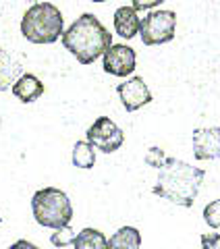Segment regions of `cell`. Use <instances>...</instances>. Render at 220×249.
<instances>
[{"label":"cell","mask_w":220,"mask_h":249,"mask_svg":"<svg viewBox=\"0 0 220 249\" xmlns=\"http://www.w3.org/2000/svg\"><path fill=\"white\" fill-rule=\"evenodd\" d=\"M203 177L206 173L198 166H191L177 158H164L162 166L158 168V181H156L152 193L177 206L191 208L203 183Z\"/></svg>","instance_id":"cell-1"},{"label":"cell","mask_w":220,"mask_h":249,"mask_svg":"<svg viewBox=\"0 0 220 249\" xmlns=\"http://www.w3.org/2000/svg\"><path fill=\"white\" fill-rule=\"evenodd\" d=\"M60 40L81 65H92L112 46V34L102 25L96 15L83 13L71 23L67 31H62Z\"/></svg>","instance_id":"cell-2"},{"label":"cell","mask_w":220,"mask_h":249,"mask_svg":"<svg viewBox=\"0 0 220 249\" xmlns=\"http://www.w3.org/2000/svg\"><path fill=\"white\" fill-rule=\"evenodd\" d=\"M65 31V17L52 2H36L21 19V34L31 44H54Z\"/></svg>","instance_id":"cell-3"},{"label":"cell","mask_w":220,"mask_h":249,"mask_svg":"<svg viewBox=\"0 0 220 249\" xmlns=\"http://www.w3.org/2000/svg\"><path fill=\"white\" fill-rule=\"evenodd\" d=\"M31 212L40 227L46 229H62L73 220V206L65 191L58 187H44L36 191L31 197Z\"/></svg>","instance_id":"cell-4"},{"label":"cell","mask_w":220,"mask_h":249,"mask_svg":"<svg viewBox=\"0 0 220 249\" xmlns=\"http://www.w3.org/2000/svg\"><path fill=\"white\" fill-rule=\"evenodd\" d=\"M177 15L172 11H150L139 19V36L146 46L168 44L175 37Z\"/></svg>","instance_id":"cell-5"},{"label":"cell","mask_w":220,"mask_h":249,"mask_svg":"<svg viewBox=\"0 0 220 249\" xmlns=\"http://www.w3.org/2000/svg\"><path fill=\"white\" fill-rule=\"evenodd\" d=\"M85 142H88L93 150H100L102 154H112L116 152L125 142V133L121 127L108 116H98L93 124L85 133Z\"/></svg>","instance_id":"cell-6"},{"label":"cell","mask_w":220,"mask_h":249,"mask_svg":"<svg viewBox=\"0 0 220 249\" xmlns=\"http://www.w3.org/2000/svg\"><path fill=\"white\" fill-rule=\"evenodd\" d=\"M135 50L127 44H112L102 54V65L108 75L114 77H129L135 71Z\"/></svg>","instance_id":"cell-7"},{"label":"cell","mask_w":220,"mask_h":249,"mask_svg":"<svg viewBox=\"0 0 220 249\" xmlns=\"http://www.w3.org/2000/svg\"><path fill=\"white\" fill-rule=\"evenodd\" d=\"M116 93H119L127 112H135L141 106L152 102V91L144 81V77H131L125 83H119L116 85Z\"/></svg>","instance_id":"cell-8"},{"label":"cell","mask_w":220,"mask_h":249,"mask_svg":"<svg viewBox=\"0 0 220 249\" xmlns=\"http://www.w3.org/2000/svg\"><path fill=\"white\" fill-rule=\"evenodd\" d=\"M193 156L198 160L220 158V127L193 131Z\"/></svg>","instance_id":"cell-9"},{"label":"cell","mask_w":220,"mask_h":249,"mask_svg":"<svg viewBox=\"0 0 220 249\" xmlns=\"http://www.w3.org/2000/svg\"><path fill=\"white\" fill-rule=\"evenodd\" d=\"M13 96L23 104H31L44 93V83L31 73H23L17 81L13 83Z\"/></svg>","instance_id":"cell-10"},{"label":"cell","mask_w":220,"mask_h":249,"mask_svg":"<svg viewBox=\"0 0 220 249\" xmlns=\"http://www.w3.org/2000/svg\"><path fill=\"white\" fill-rule=\"evenodd\" d=\"M114 31L125 40H133L139 34V17L133 6H121L114 11Z\"/></svg>","instance_id":"cell-11"},{"label":"cell","mask_w":220,"mask_h":249,"mask_svg":"<svg viewBox=\"0 0 220 249\" xmlns=\"http://www.w3.org/2000/svg\"><path fill=\"white\" fill-rule=\"evenodd\" d=\"M23 75L21 62L9 54L6 50L0 48V91L13 88V83Z\"/></svg>","instance_id":"cell-12"},{"label":"cell","mask_w":220,"mask_h":249,"mask_svg":"<svg viewBox=\"0 0 220 249\" xmlns=\"http://www.w3.org/2000/svg\"><path fill=\"white\" fill-rule=\"evenodd\" d=\"M141 247V232L135 227H123L106 239V249H139Z\"/></svg>","instance_id":"cell-13"},{"label":"cell","mask_w":220,"mask_h":249,"mask_svg":"<svg viewBox=\"0 0 220 249\" xmlns=\"http://www.w3.org/2000/svg\"><path fill=\"white\" fill-rule=\"evenodd\" d=\"M71 245L75 249H106V237L98 229H83L75 235Z\"/></svg>","instance_id":"cell-14"},{"label":"cell","mask_w":220,"mask_h":249,"mask_svg":"<svg viewBox=\"0 0 220 249\" xmlns=\"http://www.w3.org/2000/svg\"><path fill=\"white\" fill-rule=\"evenodd\" d=\"M71 160H73V166L77 168H93L96 164V150L88 143V142H77L73 145V156H71Z\"/></svg>","instance_id":"cell-15"},{"label":"cell","mask_w":220,"mask_h":249,"mask_svg":"<svg viewBox=\"0 0 220 249\" xmlns=\"http://www.w3.org/2000/svg\"><path fill=\"white\" fill-rule=\"evenodd\" d=\"M73 239H75V232H73V229H71V224H69V227L56 229L52 232V235H50V243L54 247H67V245L73 243Z\"/></svg>","instance_id":"cell-16"},{"label":"cell","mask_w":220,"mask_h":249,"mask_svg":"<svg viewBox=\"0 0 220 249\" xmlns=\"http://www.w3.org/2000/svg\"><path fill=\"white\" fill-rule=\"evenodd\" d=\"M203 220L210 229H220V199H214L203 208Z\"/></svg>","instance_id":"cell-17"},{"label":"cell","mask_w":220,"mask_h":249,"mask_svg":"<svg viewBox=\"0 0 220 249\" xmlns=\"http://www.w3.org/2000/svg\"><path fill=\"white\" fill-rule=\"evenodd\" d=\"M164 158H166V156H164V152L160 150V147H156V145H154V147H150V150H147V154H146V164L158 170V168L162 166Z\"/></svg>","instance_id":"cell-18"},{"label":"cell","mask_w":220,"mask_h":249,"mask_svg":"<svg viewBox=\"0 0 220 249\" xmlns=\"http://www.w3.org/2000/svg\"><path fill=\"white\" fill-rule=\"evenodd\" d=\"M202 249H220L218 232H206V235H202Z\"/></svg>","instance_id":"cell-19"},{"label":"cell","mask_w":220,"mask_h":249,"mask_svg":"<svg viewBox=\"0 0 220 249\" xmlns=\"http://www.w3.org/2000/svg\"><path fill=\"white\" fill-rule=\"evenodd\" d=\"M162 2H164V0H131L133 11H135V13H139V11H150V9H154V6H158Z\"/></svg>","instance_id":"cell-20"},{"label":"cell","mask_w":220,"mask_h":249,"mask_svg":"<svg viewBox=\"0 0 220 249\" xmlns=\"http://www.w3.org/2000/svg\"><path fill=\"white\" fill-rule=\"evenodd\" d=\"M9 249H40V247L34 245V243H31V241H27V239H19V241H15V243H13Z\"/></svg>","instance_id":"cell-21"},{"label":"cell","mask_w":220,"mask_h":249,"mask_svg":"<svg viewBox=\"0 0 220 249\" xmlns=\"http://www.w3.org/2000/svg\"><path fill=\"white\" fill-rule=\"evenodd\" d=\"M92 2H106V0H92Z\"/></svg>","instance_id":"cell-22"},{"label":"cell","mask_w":220,"mask_h":249,"mask_svg":"<svg viewBox=\"0 0 220 249\" xmlns=\"http://www.w3.org/2000/svg\"><path fill=\"white\" fill-rule=\"evenodd\" d=\"M0 222H2V216H0Z\"/></svg>","instance_id":"cell-23"}]
</instances>
